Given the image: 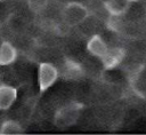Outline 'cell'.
<instances>
[{
  "label": "cell",
  "mask_w": 146,
  "mask_h": 135,
  "mask_svg": "<svg viewBox=\"0 0 146 135\" xmlns=\"http://www.w3.org/2000/svg\"><path fill=\"white\" fill-rule=\"evenodd\" d=\"M104 7L108 15L122 16L128 11L130 2L128 0H106L104 1Z\"/></svg>",
  "instance_id": "9"
},
{
  "label": "cell",
  "mask_w": 146,
  "mask_h": 135,
  "mask_svg": "<svg viewBox=\"0 0 146 135\" xmlns=\"http://www.w3.org/2000/svg\"><path fill=\"white\" fill-rule=\"evenodd\" d=\"M59 77L58 69L48 62H42L38 66V85L40 93H44L50 88Z\"/></svg>",
  "instance_id": "3"
},
{
  "label": "cell",
  "mask_w": 146,
  "mask_h": 135,
  "mask_svg": "<svg viewBox=\"0 0 146 135\" xmlns=\"http://www.w3.org/2000/svg\"><path fill=\"white\" fill-rule=\"evenodd\" d=\"M17 58V50L9 41H2L0 45V66L13 64Z\"/></svg>",
  "instance_id": "8"
},
{
  "label": "cell",
  "mask_w": 146,
  "mask_h": 135,
  "mask_svg": "<svg viewBox=\"0 0 146 135\" xmlns=\"http://www.w3.org/2000/svg\"><path fill=\"white\" fill-rule=\"evenodd\" d=\"M87 49L91 55L100 59L106 54L108 46L99 34H94L87 42Z\"/></svg>",
  "instance_id": "7"
},
{
  "label": "cell",
  "mask_w": 146,
  "mask_h": 135,
  "mask_svg": "<svg viewBox=\"0 0 146 135\" xmlns=\"http://www.w3.org/2000/svg\"><path fill=\"white\" fill-rule=\"evenodd\" d=\"M11 16L10 8L5 0H0V25L6 24Z\"/></svg>",
  "instance_id": "11"
},
{
  "label": "cell",
  "mask_w": 146,
  "mask_h": 135,
  "mask_svg": "<svg viewBox=\"0 0 146 135\" xmlns=\"http://www.w3.org/2000/svg\"><path fill=\"white\" fill-rule=\"evenodd\" d=\"M145 10H146V5H145Z\"/></svg>",
  "instance_id": "13"
},
{
  "label": "cell",
  "mask_w": 146,
  "mask_h": 135,
  "mask_svg": "<svg viewBox=\"0 0 146 135\" xmlns=\"http://www.w3.org/2000/svg\"><path fill=\"white\" fill-rule=\"evenodd\" d=\"M23 133L24 129L18 121L6 120L0 125V135H19Z\"/></svg>",
  "instance_id": "10"
},
{
  "label": "cell",
  "mask_w": 146,
  "mask_h": 135,
  "mask_svg": "<svg viewBox=\"0 0 146 135\" xmlns=\"http://www.w3.org/2000/svg\"><path fill=\"white\" fill-rule=\"evenodd\" d=\"M125 56V50L121 47H112L108 48L106 54L100 58L102 64L105 70H112L116 68L123 61Z\"/></svg>",
  "instance_id": "5"
},
{
  "label": "cell",
  "mask_w": 146,
  "mask_h": 135,
  "mask_svg": "<svg viewBox=\"0 0 146 135\" xmlns=\"http://www.w3.org/2000/svg\"><path fill=\"white\" fill-rule=\"evenodd\" d=\"M83 109V104L80 102H70L63 106H60L54 116V124L59 129L68 128L76 124L81 112Z\"/></svg>",
  "instance_id": "1"
},
{
  "label": "cell",
  "mask_w": 146,
  "mask_h": 135,
  "mask_svg": "<svg viewBox=\"0 0 146 135\" xmlns=\"http://www.w3.org/2000/svg\"><path fill=\"white\" fill-rule=\"evenodd\" d=\"M84 71L80 63L71 59L65 58L62 65V70L59 71V76L65 80H79L83 77Z\"/></svg>",
  "instance_id": "4"
},
{
  "label": "cell",
  "mask_w": 146,
  "mask_h": 135,
  "mask_svg": "<svg viewBox=\"0 0 146 135\" xmlns=\"http://www.w3.org/2000/svg\"><path fill=\"white\" fill-rule=\"evenodd\" d=\"M63 21L68 26H76L89 17L88 8L80 2H67L62 11Z\"/></svg>",
  "instance_id": "2"
},
{
  "label": "cell",
  "mask_w": 146,
  "mask_h": 135,
  "mask_svg": "<svg viewBox=\"0 0 146 135\" xmlns=\"http://www.w3.org/2000/svg\"><path fill=\"white\" fill-rule=\"evenodd\" d=\"M130 3H132V2H137V1H139V0H128Z\"/></svg>",
  "instance_id": "12"
},
{
  "label": "cell",
  "mask_w": 146,
  "mask_h": 135,
  "mask_svg": "<svg viewBox=\"0 0 146 135\" xmlns=\"http://www.w3.org/2000/svg\"><path fill=\"white\" fill-rule=\"evenodd\" d=\"M17 98V89L10 85L1 84L0 85V110H8Z\"/></svg>",
  "instance_id": "6"
}]
</instances>
